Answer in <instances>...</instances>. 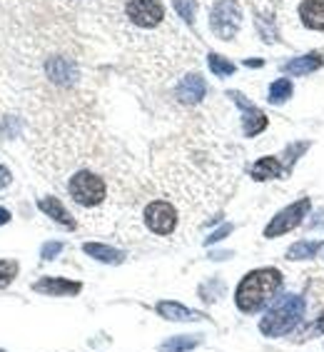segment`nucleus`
Instances as JSON below:
<instances>
[{
	"mask_svg": "<svg viewBox=\"0 0 324 352\" xmlns=\"http://www.w3.org/2000/svg\"><path fill=\"white\" fill-rule=\"evenodd\" d=\"M279 287H282V272L279 270H275V267L252 270L244 275L242 283L237 285L235 305L240 307V312L252 315V312L262 310Z\"/></svg>",
	"mask_w": 324,
	"mask_h": 352,
	"instance_id": "1",
	"label": "nucleus"
},
{
	"mask_svg": "<svg viewBox=\"0 0 324 352\" xmlns=\"http://www.w3.org/2000/svg\"><path fill=\"white\" fill-rule=\"evenodd\" d=\"M302 315H304V300L299 295H284L259 320V330L267 338H282V335L292 332V327L302 320Z\"/></svg>",
	"mask_w": 324,
	"mask_h": 352,
	"instance_id": "2",
	"label": "nucleus"
},
{
	"mask_svg": "<svg viewBox=\"0 0 324 352\" xmlns=\"http://www.w3.org/2000/svg\"><path fill=\"white\" fill-rule=\"evenodd\" d=\"M68 190H70V197L78 205H82V208H95V205H100L108 197L105 180L100 175H95V173H88V170H82V173L70 177Z\"/></svg>",
	"mask_w": 324,
	"mask_h": 352,
	"instance_id": "3",
	"label": "nucleus"
},
{
	"mask_svg": "<svg viewBox=\"0 0 324 352\" xmlns=\"http://www.w3.org/2000/svg\"><path fill=\"white\" fill-rule=\"evenodd\" d=\"M242 25V10L235 0H220L215 8H212V15H209V28L217 38L222 41H232Z\"/></svg>",
	"mask_w": 324,
	"mask_h": 352,
	"instance_id": "4",
	"label": "nucleus"
},
{
	"mask_svg": "<svg viewBox=\"0 0 324 352\" xmlns=\"http://www.w3.org/2000/svg\"><path fill=\"white\" fill-rule=\"evenodd\" d=\"M310 210H312L310 197H302V200H297V203L287 205V208L279 210L277 215L270 220V225L264 228V237H277V235H284V232H292L294 228L302 225V220L307 217Z\"/></svg>",
	"mask_w": 324,
	"mask_h": 352,
	"instance_id": "5",
	"label": "nucleus"
},
{
	"mask_svg": "<svg viewBox=\"0 0 324 352\" xmlns=\"http://www.w3.org/2000/svg\"><path fill=\"white\" fill-rule=\"evenodd\" d=\"M145 223L155 235H172L177 228V210L167 200H155L145 208Z\"/></svg>",
	"mask_w": 324,
	"mask_h": 352,
	"instance_id": "6",
	"label": "nucleus"
},
{
	"mask_svg": "<svg viewBox=\"0 0 324 352\" xmlns=\"http://www.w3.org/2000/svg\"><path fill=\"white\" fill-rule=\"evenodd\" d=\"M130 23L137 28H155L165 18V8L160 0H130L125 8Z\"/></svg>",
	"mask_w": 324,
	"mask_h": 352,
	"instance_id": "7",
	"label": "nucleus"
},
{
	"mask_svg": "<svg viewBox=\"0 0 324 352\" xmlns=\"http://www.w3.org/2000/svg\"><path fill=\"white\" fill-rule=\"evenodd\" d=\"M232 100L240 105V110H242V130L247 138H255L259 135L264 128H267V116H264L262 110L257 108V105H252L250 100H244L242 93H230Z\"/></svg>",
	"mask_w": 324,
	"mask_h": 352,
	"instance_id": "8",
	"label": "nucleus"
},
{
	"mask_svg": "<svg viewBox=\"0 0 324 352\" xmlns=\"http://www.w3.org/2000/svg\"><path fill=\"white\" fill-rule=\"evenodd\" d=\"M33 290L53 295V298H65V295H78V292L82 290V285L73 283V280H65V278H43L33 285Z\"/></svg>",
	"mask_w": 324,
	"mask_h": 352,
	"instance_id": "9",
	"label": "nucleus"
},
{
	"mask_svg": "<svg viewBox=\"0 0 324 352\" xmlns=\"http://www.w3.org/2000/svg\"><path fill=\"white\" fill-rule=\"evenodd\" d=\"M205 93H207V85H205V80L200 75H187V78L177 85V100L185 102V105L200 102L205 98Z\"/></svg>",
	"mask_w": 324,
	"mask_h": 352,
	"instance_id": "10",
	"label": "nucleus"
},
{
	"mask_svg": "<svg viewBox=\"0 0 324 352\" xmlns=\"http://www.w3.org/2000/svg\"><path fill=\"white\" fill-rule=\"evenodd\" d=\"M299 18L310 30H324V0H304L299 6Z\"/></svg>",
	"mask_w": 324,
	"mask_h": 352,
	"instance_id": "11",
	"label": "nucleus"
},
{
	"mask_svg": "<svg viewBox=\"0 0 324 352\" xmlns=\"http://www.w3.org/2000/svg\"><path fill=\"white\" fill-rule=\"evenodd\" d=\"M322 55L319 53H307L302 58H292L290 63H284L282 65V73L287 75H310L312 70H319L322 68Z\"/></svg>",
	"mask_w": 324,
	"mask_h": 352,
	"instance_id": "12",
	"label": "nucleus"
},
{
	"mask_svg": "<svg viewBox=\"0 0 324 352\" xmlns=\"http://www.w3.org/2000/svg\"><path fill=\"white\" fill-rule=\"evenodd\" d=\"M157 315L165 320H175V322H187V320H200L202 315L189 307L180 305V302H170V300H162L157 302Z\"/></svg>",
	"mask_w": 324,
	"mask_h": 352,
	"instance_id": "13",
	"label": "nucleus"
},
{
	"mask_svg": "<svg viewBox=\"0 0 324 352\" xmlns=\"http://www.w3.org/2000/svg\"><path fill=\"white\" fill-rule=\"evenodd\" d=\"M290 168H284L282 163H279V157H262V160H257L255 165H252V177L255 180H272V177H282L284 173H287Z\"/></svg>",
	"mask_w": 324,
	"mask_h": 352,
	"instance_id": "14",
	"label": "nucleus"
},
{
	"mask_svg": "<svg viewBox=\"0 0 324 352\" xmlns=\"http://www.w3.org/2000/svg\"><path fill=\"white\" fill-rule=\"evenodd\" d=\"M82 252L108 265H120L122 260H125V252L115 250V248H110V245H100V243H85L82 245Z\"/></svg>",
	"mask_w": 324,
	"mask_h": 352,
	"instance_id": "15",
	"label": "nucleus"
},
{
	"mask_svg": "<svg viewBox=\"0 0 324 352\" xmlns=\"http://www.w3.org/2000/svg\"><path fill=\"white\" fill-rule=\"evenodd\" d=\"M38 208H40L47 217H53L55 223L65 225V228H75V220L70 217V212L62 208V203L58 197H43L40 203H38Z\"/></svg>",
	"mask_w": 324,
	"mask_h": 352,
	"instance_id": "16",
	"label": "nucleus"
},
{
	"mask_svg": "<svg viewBox=\"0 0 324 352\" xmlns=\"http://www.w3.org/2000/svg\"><path fill=\"white\" fill-rule=\"evenodd\" d=\"M322 250V243L319 240H299L287 250V260H310L314 258L317 252Z\"/></svg>",
	"mask_w": 324,
	"mask_h": 352,
	"instance_id": "17",
	"label": "nucleus"
},
{
	"mask_svg": "<svg viewBox=\"0 0 324 352\" xmlns=\"http://www.w3.org/2000/svg\"><path fill=\"white\" fill-rule=\"evenodd\" d=\"M292 98V80L290 78H279V80H275L270 85V98L267 100L272 102V105H282L284 100H290Z\"/></svg>",
	"mask_w": 324,
	"mask_h": 352,
	"instance_id": "18",
	"label": "nucleus"
},
{
	"mask_svg": "<svg viewBox=\"0 0 324 352\" xmlns=\"http://www.w3.org/2000/svg\"><path fill=\"white\" fill-rule=\"evenodd\" d=\"M47 73H50V78L58 82H68L70 78L75 75L73 65H70L65 58H55V60L47 63Z\"/></svg>",
	"mask_w": 324,
	"mask_h": 352,
	"instance_id": "19",
	"label": "nucleus"
},
{
	"mask_svg": "<svg viewBox=\"0 0 324 352\" xmlns=\"http://www.w3.org/2000/svg\"><path fill=\"white\" fill-rule=\"evenodd\" d=\"M200 345V338H187V335H183V338H172L167 340L165 345H160V352H187L192 350V347Z\"/></svg>",
	"mask_w": 324,
	"mask_h": 352,
	"instance_id": "20",
	"label": "nucleus"
},
{
	"mask_svg": "<svg viewBox=\"0 0 324 352\" xmlns=\"http://www.w3.org/2000/svg\"><path fill=\"white\" fill-rule=\"evenodd\" d=\"M209 70L215 75H220V78H224V75H232L235 73V65H232L227 58H222V55H217V53H212L209 55Z\"/></svg>",
	"mask_w": 324,
	"mask_h": 352,
	"instance_id": "21",
	"label": "nucleus"
},
{
	"mask_svg": "<svg viewBox=\"0 0 324 352\" xmlns=\"http://www.w3.org/2000/svg\"><path fill=\"white\" fill-rule=\"evenodd\" d=\"M18 275V263L15 260H0V287H8Z\"/></svg>",
	"mask_w": 324,
	"mask_h": 352,
	"instance_id": "22",
	"label": "nucleus"
},
{
	"mask_svg": "<svg viewBox=\"0 0 324 352\" xmlns=\"http://www.w3.org/2000/svg\"><path fill=\"white\" fill-rule=\"evenodd\" d=\"M175 10L180 13V18H185L187 23H192L195 21L197 6H195V0H175Z\"/></svg>",
	"mask_w": 324,
	"mask_h": 352,
	"instance_id": "23",
	"label": "nucleus"
},
{
	"mask_svg": "<svg viewBox=\"0 0 324 352\" xmlns=\"http://www.w3.org/2000/svg\"><path fill=\"white\" fill-rule=\"evenodd\" d=\"M60 250H62V243H47V245H43L40 255H43V260H53Z\"/></svg>",
	"mask_w": 324,
	"mask_h": 352,
	"instance_id": "24",
	"label": "nucleus"
},
{
	"mask_svg": "<svg viewBox=\"0 0 324 352\" xmlns=\"http://www.w3.org/2000/svg\"><path fill=\"white\" fill-rule=\"evenodd\" d=\"M230 232H232V225H224V228H220V230L212 232V235L207 237V245H209V243H217V240H222V237H224V235H230Z\"/></svg>",
	"mask_w": 324,
	"mask_h": 352,
	"instance_id": "25",
	"label": "nucleus"
},
{
	"mask_svg": "<svg viewBox=\"0 0 324 352\" xmlns=\"http://www.w3.org/2000/svg\"><path fill=\"white\" fill-rule=\"evenodd\" d=\"M8 185H10V170L0 165V190L8 188Z\"/></svg>",
	"mask_w": 324,
	"mask_h": 352,
	"instance_id": "26",
	"label": "nucleus"
},
{
	"mask_svg": "<svg viewBox=\"0 0 324 352\" xmlns=\"http://www.w3.org/2000/svg\"><path fill=\"white\" fill-rule=\"evenodd\" d=\"M10 223V212L5 210V208H0V225Z\"/></svg>",
	"mask_w": 324,
	"mask_h": 352,
	"instance_id": "27",
	"label": "nucleus"
},
{
	"mask_svg": "<svg viewBox=\"0 0 324 352\" xmlns=\"http://www.w3.org/2000/svg\"><path fill=\"white\" fill-rule=\"evenodd\" d=\"M244 65H250V68H252V65H255V68H259V65H262V60H247V63H244Z\"/></svg>",
	"mask_w": 324,
	"mask_h": 352,
	"instance_id": "28",
	"label": "nucleus"
},
{
	"mask_svg": "<svg viewBox=\"0 0 324 352\" xmlns=\"http://www.w3.org/2000/svg\"><path fill=\"white\" fill-rule=\"evenodd\" d=\"M317 330H322V332H324V318H322V320H319V325H317Z\"/></svg>",
	"mask_w": 324,
	"mask_h": 352,
	"instance_id": "29",
	"label": "nucleus"
},
{
	"mask_svg": "<svg viewBox=\"0 0 324 352\" xmlns=\"http://www.w3.org/2000/svg\"><path fill=\"white\" fill-rule=\"evenodd\" d=\"M0 352H3V350H0Z\"/></svg>",
	"mask_w": 324,
	"mask_h": 352,
	"instance_id": "30",
	"label": "nucleus"
}]
</instances>
